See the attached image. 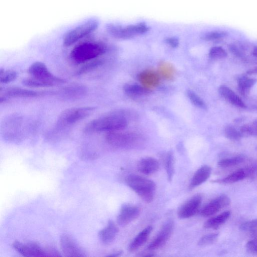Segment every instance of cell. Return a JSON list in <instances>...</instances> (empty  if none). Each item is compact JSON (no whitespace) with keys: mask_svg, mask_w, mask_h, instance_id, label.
<instances>
[{"mask_svg":"<svg viewBox=\"0 0 257 257\" xmlns=\"http://www.w3.org/2000/svg\"><path fill=\"white\" fill-rule=\"evenodd\" d=\"M137 167L140 173L146 176H151L158 171L159 163L154 158L146 157L140 160Z\"/></svg>","mask_w":257,"mask_h":257,"instance_id":"16","label":"cell"},{"mask_svg":"<svg viewBox=\"0 0 257 257\" xmlns=\"http://www.w3.org/2000/svg\"><path fill=\"white\" fill-rule=\"evenodd\" d=\"M104 64L103 60L96 59L84 64L75 73V75H81L88 73L99 68Z\"/></svg>","mask_w":257,"mask_h":257,"instance_id":"25","label":"cell"},{"mask_svg":"<svg viewBox=\"0 0 257 257\" xmlns=\"http://www.w3.org/2000/svg\"><path fill=\"white\" fill-rule=\"evenodd\" d=\"M231 215L230 211H225L208 220L205 223L204 226L208 229H218L230 218Z\"/></svg>","mask_w":257,"mask_h":257,"instance_id":"23","label":"cell"},{"mask_svg":"<svg viewBox=\"0 0 257 257\" xmlns=\"http://www.w3.org/2000/svg\"><path fill=\"white\" fill-rule=\"evenodd\" d=\"M119 233V228L112 220H109L107 226L99 233L101 241L105 244H109L114 241Z\"/></svg>","mask_w":257,"mask_h":257,"instance_id":"19","label":"cell"},{"mask_svg":"<svg viewBox=\"0 0 257 257\" xmlns=\"http://www.w3.org/2000/svg\"><path fill=\"white\" fill-rule=\"evenodd\" d=\"M165 42L171 47L173 48L177 47L179 45V40L175 37H169L166 39Z\"/></svg>","mask_w":257,"mask_h":257,"instance_id":"40","label":"cell"},{"mask_svg":"<svg viewBox=\"0 0 257 257\" xmlns=\"http://www.w3.org/2000/svg\"><path fill=\"white\" fill-rule=\"evenodd\" d=\"M257 81L256 79L243 77L239 80L238 87L241 94L243 95L247 94L250 89Z\"/></svg>","mask_w":257,"mask_h":257,"instance_id":"28","label":"cell"},{"mask_svg":"<svg viewBox=\"0 0 257 257\" xmlns=\"http://www.w3.org/2000/svg\"><path fill=\"white\" fill-rule=\"evenodd\" d=\"M99 25V21L95 18L85 21L68 32L64 38L65 46H70L77 41L95 32Z\"/></svg>","mask_w":257,"mask_h":257,"instance_id":"6","label":"cell"},{"mask_svg":"<svg viewBox=\"0 0 257 257\" xmlns=\"http://www.w3.org/2000/svg\"><path fill=\"white\" fill-rule=\"evenodd\" d=\"M247 250L253 255H257V238L248 242L246 246Z\"/></svg>","mask_w":257,"mask_h":257,"instance_id":"39","label":"cell"},{"mask_svg":"<svg viewBox=\"0 0 257 257\" xmlns=\"http://www.w3.org/2000/svg\"><path fill=\"white\" fill-rule=\"evenodd\" d=\"M22 83L25 85V86L31 88H47L54 86L51 83L33 77L23 79Z\"/></svg>","mask_w":257,"mask_h":257,"instance_id":"27","label":"cell"},{"mask_svg":"<svg viewBox=\"0 0 257 257\" xmlns=\"http://www.w3.org/2000/svg\"><path fill=\"white\" fill-rule=\"evenodd\" d=\"M253 55L256 57V58H257V46L254 47L253 50Z\"/></svg>","mask_w":257,"mask_h":257,"instance_id":"42","label":"cell"},{"mask_svg":"<svg viewBox=\"0 0 257 257\" xmlns=\"http://www.w3.org/2000/svg\"><path fill=\"white\" fill-rule=\"evenodd\" d=\"M124 90L128 95L131 97H139L149 94L150 90L145 87L140 86L136 84H126Z\"/></svg>","mask_w":257,"mask_h":257,"instance_id":"24","label":"cell"},{"mask_svg":"<svg viewBox=\"0 0 257 257\" xmlns=\"http://www.w3.org/2000/svg\"><path fill=\"white\" fill-rule=\"evenodd\" d=\"M219 234H211L203 236L198 242L199 246L205 247L214 244L219 238Z\"/></svg>","mask_w":257,"mask_h":257,"instance_id":"33","label":"cell"},{"mask_svg":"<svg viewBox=\"0 0 257 257\" xmlns=\"http://www.w3.org/2000/svg\"><path fill=\"white\" fill-rule=\"evenodd\" d=\"M203 196L197 194L191 197L179 209L178 215L182 219H188L196 215L201 208Z\"/></svg>","mask_w":257,"mask_h":257,"instance_id":"9","label":"cell"},{"mask_svg":"<svg viewBox=\"0 0 257 257\" xmlns=\"http://www.w3.org/2000/svg\"><path fill=\"white\" fill-rule=\"evenodd\" d=\"M244 160V157L241 156L225 158L220 160L218 162V165L221 168H228L237 165L242 163Z\"/></svg>","mask_w":257,"mask_h":257,"instance_id":"31","label":"cell"},{"mask_svg":"<svg viewBox=\"0 0 257 257\" xmlns=\"http://www.w3.org/2000/svg\"><path fill=\"white\" fill-rule=\"evenodd\" d=\"M122 254V252H117L114 253H112L111 255H109V257H119Z\"/></svg>","mask_w":257,"mask_h":257,"instance_id":"41","label":"cell"},{"mask_svg":"<svg viewBox=\"0 0 257 257\" xmlns=\"http://www.w3.org/2000/svg\"><path fill=\"white\" fill-rule=\"evenodd\" d=\"M108 144L118 148L131 149L139 147L142 138L133 133H120L117 131L109 132L106 136Z\"/></svg>","mask_w":257,"mask_h":257,"instance_id":"5","label":"cell"},{"mask_svg":"<svg viewBox=\"0 0 257 257\" xmlns=\"http://www.w3.org/2000/svg\"><path fill=\"white\" fill-rule=\"evenodd\" d=\"M253 169H249L246 170H239L235 172L228 175L226 178L221 180H217L214 183L222 184H232L240 181H243L249 175H252L253 173Z\"/></svg>","mask_w":257,"mask_h":257,"instance_id":"22","label":"cell"},{"mask_svg":"<svg viewBox=\"0 0 257 257\" xmlns=\"http://www.w3.org/2000/svg\"><path fill=\"white\" fill-rule=\"evenodd\" d=\"M94 107L72 108L64 110L57 120L56 127L64 129L86 118L95 111Z\"/></svg>","mask_w":257,"mask_h":257,"instance_id":"4","label":"cell"},{"mask_svg":"<svg viewBox=\"0 0 257 257\" xmlns=\"http://www.w3.org/2000/svg\"><path fill=\"white\" fill-rule=\"evenodd\" d=\"M224 134L226 138L232 140H238L242 136L241 133L238 131L235 128L231 126L225 128Z\"/></svg>","mask_w":257,"mask_h":257,"instance_id":"36","label":"cell"},{"mask_svg":"<svg viewBox=\"0 0 257 257\" xmlns=\"http://www.w3.org/2000/svg\"><path fill=\"white\" fill-rule=\"evenodd\" d=\"M106 51L105 45L101 43L85 42L76 46L72 50L70 56L75 64H84L98 59Z\"/></svg>","mask_w":257,"mask_h":257,"instance_id":"2","label":"cell"},{"mask_svg":"<svg viewBox=\"0 0 257 257\" xmlns=\"http://www.w3.org/2000/svg\"><path fill=\"white\" fill-rule=\"evenodd\" d=\"M140 214V209L135 205L125 204L122 206L117 217V222L125 226L136 220Z\"/></svg>","mask_w":257,"mask_h":257,"instance_id":"13","label":"cell"},{"mask_svg":"<svg viewBox=\"0 0 257 257\" xmlns=\"http://www.w3.org/2000/svg\"><path fill=\"white\" fill-rule=\"evenodd\" d=\"M88 92V89L82 84H73L66 87L58 92L61 97L68 99H77L80 98Z\"/></svg>","mask_w":257,"mask_h":257,"instance_id":"15","label":"cell"},{"mask_svg":"<svg viewBox=\"0 0 257 257\" xmlns=\"http://www.w3.org/2000/svg\"><path fill=\"white\" fill-rule=\"evenodd\" d=\"M209 56L213 59H220L226 58V52L221 47H213L209 52Z\"/></svg>","mask_w":257,"mask_h":257,"instance_id":"35","label":"cell"},{"mask_svg":"<svg viewBox=\"0 0 257 257\" xmlns=\"http://www.w3.org/2000/svg\"><path fill=\"white\" fill-rule=\"evenodd\" d=\"M61 246L64 255L68 257H85V253L71 236L64 234L61 238Z\"/></svg>","mask_w":257,"mask_h":257,"instance_id":"12","label":"cell"},{"mask_svg":"<svg viewBox=\"0 0 257 257\" xmlns=\"http://www.w3.org/2000/svg\"><path fill=\"white\" fill-rule=\"evenodd\" d=\"M226 34L221 32H214L209 33L203 37V39L206 41H214L224 37Z\"/></svg>","mask_w":257,"mask_h":257,"instance_id":"37","label":"cell"},{"mask_svg":"<svg viewBox=\"0 0 257 257\" xmlns=\"http://www.w3.org/2000/svg\"><path fill=\"white\" fill-rule=\"evenodd\" d=\"M240 230L242 232L252 234L257 231V219L242 223L240 226Z\"/></svg>","mask_w":257,"mask_h":257,"instance_id":"34","label":"cell"},{"mask_svg":"<svg viewBox=\"0 0 257 257\" xmlns=\"http://www.w3.org/2000/svg\"><path fill=\"white\" fill-rule=\"evenodd\" d=\"M242 135L257 136V124L246 125L241 128Z\"/></svg>","mask_w":257,"mask_h":257,"instance_id":"38","label":"cell"},{"mask_svg":"<svg viewBox=\"0 0 257 257\" xmlns=\"http://www.w3.org/2000/svg\"><path fill=\"white\" fill-rule=\"evenodd\" d=\"M127 125L124 116L118 112H112L92 120L85 126L83 131L86 134L115 132L125 129Z\"/></svg>","mask_w":257,"mask_h":257,"instance_id":"1","label":"cell"},{"mask_svg":"<svg viewBox=\"0 0 257 257\" xmlns=\"http://www.w3.org/2000/svg\"><path fill=\"white\" fill-rule=\"evenodd\" d=\"M139 77L142 83L147 85H155L159 81L157 75L152 72L142 73L140 74Z\"/></svg>","mask_w":257,"mask_h":257,"instance_id":"30","label":"cell"},{"mask_svg":"<svg viewBox=\"0 0 257 257\" xmlns=\"http://www.w3.org/2000/svg\"><path fill=\"white\" fill-rule=\"evenodd\" d=\"M28 73L33 77L49 82L53 85L64 84L67 82L65 79L53 75L44 64L39 62L33 64L28 69Z\"/></svg>","mask_w":257,"mask_h":257,"instance_id":"7","label":"cell"},{"mask_svg":"<svg viewBox=\"0 0 257 257\" xmlns=\"http://www.w3.org/2000/svg\"><path fill=\"white\" fill-rule=\"evenodd\" d=\"M173 220L166 221L162 226L157 235L147 246L148 250H155L163 247L170 239L174 230Z\"/></svg>","mask_w":257,"mask_h":257,"instance_id":"8","label":"cell"},{"mask_svg":"<svg viewBox=\"0 0 257 257\" xmlns=\"http://www.w3.org/2000/svg\"><path fill=\"white\" fill-rule=\"evenodd\" d=\"M165 167L168 180L173 181L175 175V158L172 152H168L165 158Z\"/></svg>","mask_w":257,"mask_h":257,"instance_id":"26","label":"cell"},{"mask_svg":"<svg viewBox=\"0 0 257 257\" xmlns=\"http://www.w3.org/2000/svg\"><path fill=\"white\" fill-rule=\"evenodd\" d=\"M219 92L224 99L233 105L243 109L246 108V105L242 100L229 88L221 85Z\"/></svg>","mask_w":257,"mask_h":257,"instance_id":"21","label":"cell"},{"mask_svg":"<svg viewBox=\"0 0 257 257\" xmlns=\"http://www.w3.org/2000/svg\"><path fill=\"white\" fill-rule=\"evenodd\" d=\"M18 73L13 70H5L1 68L0 69V82L2 84L10 83L18 77Z\"/></svg>","mask_w":257,"mask_h":257,"instance_id":"29","label":"cell"},{"mask_svg":"<svg viewBox=\"0 0 257 257\" xmlns=\"http://www.w3.org/2000/svg\"><path fill=\"white\" fill-rule=\"evenodd\" d=\"M253 235L254 237H255V238H257V231L253 233Z\"/></svg>","mask_w":257,"mask_h":257,"instance_id":"43","label":"cell"},{"mask_svg":"<svg viewBox=\"0 0 257 257\" xmlns=\"http://www.w3.org/2000/svg\"><path fill=\"white\" fill-rule=\"evenodd\" d=\"M187 96L192 103L198 108L205 109L207 106L204 101L192 91H188Z\"/></svg>","mask_w":257,"mask_h":257,"instance_id":"32","label":"cell"},{"mask_svg":"<svg viewBox=\"0 0 257 257\" xmlns=\"http://www.w3.org/2000/svg\"><path fill=\"white\" fill-rule=\"evenodd\" d=\"M126 183L146 202L150 203L153 201L156 186L152 181L137 175H131L127 177Z\"/></svg>","mask_w":257,"mask_h":257,"instance_id":"3","label":"cell"},{"mask_svg":"<svg viewBox=\"0 0 257 257\" xmlns=\"http://www.w3.org/2000/svg\"><path fill=\"white\" fill-rule=\"evenodd\" d=\"M13 247L20 254L25 257H46L45 248H43L37 243L23 244L16 241L13 243Z\"/></svg>","mask_w":257,"mask_h":257,"instance_id":"11","label":"cell"},{"mask_svg":"<svg viewBox=\"0 0 257 257\" xmlns=\"http://www.w3.org/2000/svg\"><path fill=\"white\" fill-rule=\"evenodd\" d=\"M212 168L208 165H204L199 168L193 175L189 185L190 189H193L205 183L210 177Z\"/></svg>","mask_w":257,"mask_h":257,"instance_id":"18","label":"cell"},{"mask_svg":"<svg viewBox=\"0 0 257 257\" xmlns=\"http://www.w3.org/2000/svg\"><path fill=\"white\" fill-rule=\"evenodd\" d=\"M1 92V96H3L7 99L9 98H32L43 96L45 93L38 92L34 91L24 89L18 87H11L4 90Z\"/></svg>","mask_w":257,"mask_h":257,"instance_id":"14","label":"cell"},{"mask_svg":"<svg viewBox=\"0 0 257 257\" xmlns=\"http://www.w3.org/2000/svg\"><path fill=\"white\" fill-rule=\"evenodd\" d=\"M149 31V27L145 23L131 24L123 26L122 30L123 39H129L138 35H144Z\"/></svg>","mask_w":257,"mask_h":257,"instance_id":"17","label":"cell"},{"mask_svg":"<svg viewBox=\"0 0 257 257\" xmlns=\"http://www.w3.org/2000/svg\"><path fill=\"white\" fill-rule=\"evenodd\" d=\"M152 230L153 227L149 225L140 232L130 244L129 251L134 252L144 246L148 241Z\"/></svg>","mask_w":257,"mask_h":257,"instance_id":"20","label":"cell"},{"mask_svg":"<svg viewBox=\"0 0 257 257\" xmlns=\"http://www.w3.org/2000/svg\"><path fill=\"white\" fill-rule=\"evenodd\" d=\"M231 204L229 197L222 194L207 204L201 211V215L205 218L210 217L226 208Z\"/></svg>","mask_w":257,"mask_h":257,"instance_id":"10","label":"cell"}]
</instances>
